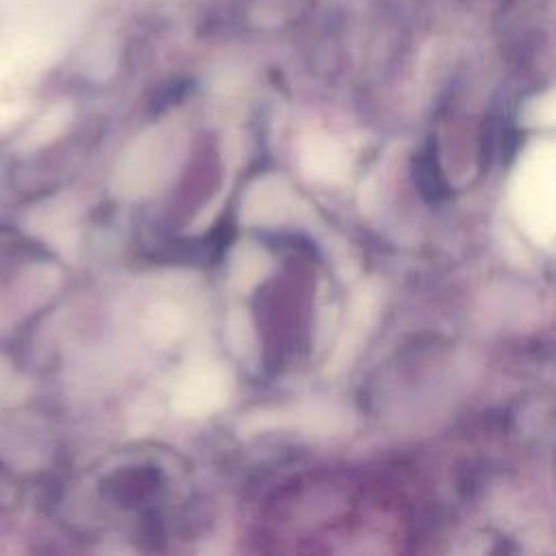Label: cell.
<instances>
[{"instance_id":"277c9868","label":"cell","mask_w":556,"mask_h":556,"mask_svg":"<svg viewBox=\"0 0 556 556\" xmlns=\"http://www.w3.org/2000/svg\"><path fill=\"white\" fill-rule=\"evenodd\" d=\"M265 269H267V256L258 248L245 245V248H239V252L235 254L230 265V276L237 287H250L261 280Z\"/></svg>"},{"instance_id":"3957f363","label":"cell","mask_w":556,"mask_h":556,"mask_svg":"<svg viewBox=\"0 0 556 556\" xmlns=\"http://www.w3.org/2000/svg\"><path fill=\"white\" fill-rule=\"evenodd\" d=\"M291 208V193L289 187L282 185L278 178H263L250 187L243 200V219L250 224H278L287 217Z\"/></svg>"},{"instance_id":"6da1fadb","label":"cell","mask_w":556,"mask_h":556,"mask_svg":"<svg viewBox=\"0 0 556 556\" xmlns=\"http://www.w3.org/2000/svg\"><path fill=\"white\" fill-rule=\"evenodd\" d=\"M228 395L226 378L219 369L208 365H198L185 371L178 380L172 402L180 415L204 417L215 413Z\"/></svg>"},{"instance_id":"7a4b0ae2","label":"cell","mask_w":556,"mask_h":556,"mask_svg":"<svg viewBox=\"0 0 556 556\" xmlns=\"http://www.w3.org/2000/svg\"><path fill=\"white\" fill-rule=\"evenodd\" d=\"M165 148H159L152 137L139 141L128 154L122 159L117 167V185L126 193H141L150 189L159 178L165 165Z\"/></svg>"},{"instance_id":"8992f818","label":"cell","mask_w":556,"mask_h":556,"mask_svg":"<svg viewBox=\"0 0 556 556\" xmlns=\"http://www.w3.org/2000/svg\"><path fill=\"white\" fill-rule=\"evenodd\" d=\"M146 326L156 341H172L182 332V313L172 304H156L150 308Z\"/></svg>"},{"instance_id":"52a82bcc","label":"cell","mask_w":556,"mask_h":556,"mask_svg":"<svg viewBox=\"0 0 556 556\" xmlns=\"http://www.w3.org/2000/svg\"><path fill=\"white\" fill-rule=\"evenodd\" d=\"M228 339H230L232 352H237L245 361L252 358V352L256 350L254 332H252V321L248 319V315H243V311L232 313L228 324Z\"/></svg>"},{"instance_id":"ba28073f","label":"cell","mask_w":556,"mask_h":556,"mask_svg":"<svg viewBox=\"0 0 556 556\" xmlns=\"http://www.w3.org/2000/svg\"><path fill=\"white\" fill-rule=\"evenodd\" d=\"M9 387H11V376H9V371L0 365V393H2V395L9 393Z\"/></svg>"},{"instance_id":"5b68a950","label":"cell","mask_w":556,"mask_h":556,"mask_svg":"<svg viewBox=\"0 0 556 556\" xmlns=\"http://www.w3.org/2000/svg\"><path fill=\"white\" fill-rule=\"evenodd\" d=\"M70 119V111L59 106L52 109L48 115H43L20 141V150H37L39 146L52 141L65 126Z\"/></svg>"}]
</instances>
